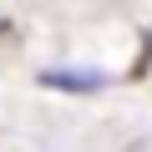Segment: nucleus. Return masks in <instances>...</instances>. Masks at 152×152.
Returning <instances> with one entry per match:
<instances>
[{"mask_svg":"<svg viewBox=\"0 0 152 152\" xmlns=\"http://www.w3.org/2000/svg\"><path fill=\"white\" fill-rule=\"evenodd\" d=\"M41 86H56V91H96L102 76L96 71H41Z\"/></svg>","mask_w":152,"mask_h":152,"instance_id":"f257e3e1","label":"nucleus"}]
</instances>
